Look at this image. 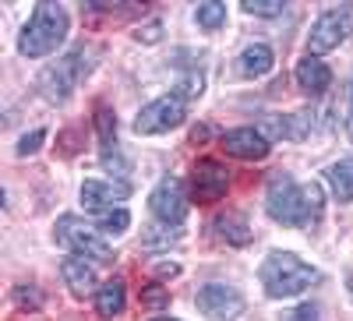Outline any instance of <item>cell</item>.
I'll return each instance as SVG.
<instances>
[{
    "instance_id": "6da1fadb",
    "label": "cell",
    "mask_w": 353,
    "mask_h": 321,
    "mask_svg": "<svg viewBox=\"0 0 353 321\" xmlns=\"http://www.w3.org/2000/svg\"><path fill=\"white\" fill-rule=\"evenodd\" d=\"M265 209L283 226H314L321 219V184H297L290 173H276L265 191Z\"/></svg>"
},
{
    "instance_id": "7a4b0ae2",
    "label": "cell",
    "mask_w": 353,
    "mask_h": 321,
    "mask_svg": "<svg viewBox=\"0 0 353 321\" xmlns=\"http://www.w3.org/2000/svg\"><path fill=\"white\" fill-rule=\"evenodd\" d=\"M258 279L265 286V293L272 300H290V297H301L307 286L321 282V272L311 269L307 261H301L297 254L290 251H272L269 258L261 261Z\"/></svg>"
},
{
    "instance_id": "3957f363",
    "label": "cell",
    "mask_w": 353,
    "mask_h": 321,
    "mask_svg": "<svg viewBox=\"0 0 353 321\" xmlns=\"http://www.w3.org/2000/svg\"><path fill=\"white\" fill-rule=\"evenodd\" d=\"M64 39H68V11L61 4H39L32 11V18H28V25L21 28L18 50H21V56H32L36 61V56L53 53Z\"/></svg>"
},
{
    "instance_id": "277c9868",
    "label": "cell",
    "mask_w": 353,
    "mask_h": 321,
    "mask_svg": "<svg viewBox=\"0 0 353 321\" xmlns=\"http://www.w3.org/2000/svg\"><path fill=\"white\" fill-rule=\"evenodd\" d=\"M92 50L88 46H74L68 56H61L57 64H50L43 74H39V92H43V99H50V103H68L71 99V92L78 89V81L92 71Z\"/></svg>"
},
{
    "instance_id": "5b68a950",
    "label": "cell",
    "mask_w": 353,
    "mask_h": 321,
    "mask_svg": "<svg viewBox=\"0 0 353 321\" xmlns=\"http://www.w3.org/2000/svg\"><path fill=\"white\" fill-rule=\"evenodd\" d=\"M57 240H61L64 247H71V254H78V258H92V261H110L113 258L110 244L103 240V233L92 222L78 219V216L57 219Z\"/></svg>"
},
{
    "instance_id": "8992f818",
    "label": "cell",
    "mask_w": 353,
    "mask_h": 321,
    "mask_svg": "<svg viewBox=\"0 0 353 321\" xmlns=\"http://www.w3.org/2000/svg\"><path fill=\"white\" fill-rule=\"evenodd\" d=\"M181 124H184V99L170 92L152 99L149 106H141V113L134 116V134H166Z\"/></svg>"
},
{
    "instance_id": "52a82bcc",
    "label": "cell",
    "mask_w": 353,
    "mask_h": 321,
    "mask_svg": "<svg viewBox=\"0 0 353 321\" xmlns=\"http://www.w3.org/2000/svg\"><path fill=\"white\" fill-rule=\"evenodd\" d=\"M149 209L163 226H181L188 216V194H184V180L181 177H163L149 198Z\"/></svg>"
},
{
    "instance_id": "ba28073f",
    "label": "cell",
    "mask_w": 353,
    "mask_h": 321,
    "mask_svg": "<svg viewBox=\"0 0 353 321\" xmlns=\"http://www.w3.org/2000/svg\"><path fill=\"white\" fill-rule=\"evenodd\" d=\"M198 311L212 321H233L244 314V297L237 293L233 286L223 282H205L198 289Z\"/></svg>"
},
{
    "instance_id": "9c48e42d",
    "label": "cell",
    "mask_w": 353,
    "mask_h": 321,
    "mask_svg": "<svg viewBox=\"0 0 353 321\" xmlns=\"http://www.w3.org/2000/svg\"><path fill=\"white\" fill-rule=\"evenodd\" d=\"M350 32V11L346 8H332L325 14H318V21L311 25V36H307V50L311 56H321V53H329L336 50Z\"/></svg>"
},
{
    "instance_id": "30bf717a",
    "label": "cell",
    "mask_w": 353,
    "mask_h": 321,
    "mask_svg": "<svg viewBox=\"0 0 353 321\" xmlns=\"http://www.w3.org/2000/svg\"><path fill=\"white\" fill-rule=\"evenodd\" d=\"M230 187V169L216 159H201L194 166V177H191V194L194 201H219Z\"/></svg>"
},
{
    "instance_id": "8fae6325",
    "label": "cell",
    "mask_w": 353,
    "mask_h": 321,
    "mask_svg": "<svg viewBox=\"0 0 353 321\" xmlns=\"http://www.w3.org/2000/svg\"><path fill=\"white\" fill-rule=\"evenodd\" d=\"M131 194L128 184H113V180H85L81 184V205L88 212H113V205H121V201Z\"/></svg>"
},
{
    "instance_id": "7c38bea8",
    "label": "cell",
    "mask_w": 353,
    "mask_h": 321,
    "mask_svg": "<svg viewBox=\"0 0 353 321\" xmlns=\"http://www.w3.org/2000/svg\"><path fill=\"white\" fill-rule=\"evenodd\" d=\"M223 149L230 156H237V159H265L269 149H272V141L254 127H237V131L223 134Z\"/></svg>"
},
{
    "instance_id": "4fadbf2b",
    "label": "cell",
    "mask_w": 353,
    "mask_h": 321,
    "mask_svg": "<svg viewBox=\"0 0 353 321\" xmlns=\"http://www.w3.org/2000/svg\"><path fill=\"white\" fill-rule=\"evenodd\" d=\"M61 276H64V286L71 289L74 297H88L96 289V269L88 265L85 258H78V254H71V258H64V265H61Z\"/></svg>"
},
{
    "instance_id": "5bb4252c",
    "label": "cell",
    "mask_w": 353,
    "mask_h": 321,
    "mask_svg": "<svg viewBox=\"0 0 353 321\" xmlns=\"http://www.w3.org/2000/svg\"><path fill=\"white\" fill-rule=\"evenodd\" d=\"M293 74H297V85H301L307 96H321L332 85V71L325 68V61H318V56H311V53L297 64V71H293Z\"/></svg>"
},
{
    "instance_id": "9a60e30c",
    "label": "cell",
    "mask_w": 353,
    "mask_h": 321,
    "mask_svg": "<svg viewBox=\"0 0 353 321\" xmlns=\"http://www.w3.org/2000/svg\"><path fill=\"white\" fill-rule=\"evenodd\" d=\"M216 233L226 240V244H237V247H244V244H251V237H254V229H251V222L241 216V212H223V216H216Z\"/></svg>"
},
{
    "instance_id": "2e32d148",
    "label": "cell",
    "mask_w": 353,
    "mask_h": 321,
    "mask_svg": "<svg viewBox=\"0 0 353 321\" xmlns=\"http://www.w3.org/2000/svg\"><path fill=\"white\" fill-rule=\"evenodd\" d=\"M272 64H276V53H272V46H265V43H251V46L241 53V74H244V78L269 74Z\"/></svg>"
},
{
    "instance_id": "e0dca14e",
    "label": "cell",
    "mask_w": 353,
    "mask_h": 321,
    "mask_svg": "<svg viewBox=\"0 0 353 321\" xmlns=\"http://www.w3.org/2000/svg\"><path fill=\"white\" fill-rule=\"evenodd\" d=\"M325 180H329V191H332V198L339 201V205H350L353 201V159L332 163L329 173H325Z\"/></svg>"
},
{
    "instance_id": "ac0fdd59",
    "label": "cell",
    "mask_w": 353,
    "mask_h": 321,
    "mask_svg": "<svg viewBox=\"0 0 353 321\" xmlns=\"http://www.w3.org/2000/svg\"><path fill=\"white\" fill-rule=\"evenodd\" d=\"M128 304V293H124V282L121 279H106L99 289H96V311L103 318H117Z\"/></svg>"
},
{
    "instance_id": "d6986e66",
    "label": "cell",
    "mask_w": 353,
    "mask_h": 321,
    "mask_svg": "<svg viewBox=\"0 0 353 321\" xmlns=\"http://www.w3.org/2000/svg\"><path fill=\"white\" fill-rule=\"evenodd\" d=\"M96 131H99V145H103V156H110V152H117V116L106 110V106H99L96 110Z\"/></svg>"
},
{
    "instance_id": "ffe728a7",
    "label": "cell",
    "mask_w": 353,
    "mask_h": 321,
    "mask_svg": "<svg viewBox=\"0 0 353 321\" xmlns=\"http://www.w3.org/2000/svg\"><path fill=\"white\" fill-rule=\"evenodd\" d=\"M176 240H181V229H176V226H163V222L159 226H149V229H145V237H141V244L149 247V251H166Z\"/></svg>"
},
{
    "instance_id": "44dd1931",
    "label": "cell",
    "mask_w": 353,
    "mask_h": 321,
    "mask_svg": "<svg viewBox=\"0 0 353 321\" xmlns=\"http://www.w3.org/2000/svg\"><path fill=\"white\" fill-rule=\"evenodd\" d=\"M131 226V212L128 209H113V212H103L96 229L103 233V237H121V233Z\"/></svg>"
},
{
    "instance_id": "7402d4cb",
    "label": "cell",
    "mask_w": 353,
    "mask_h": 321,
    "mask_svg": "<svg viewBox=\"0 0 353 321\" xmlns=\"http://www.w3.org/2000/svg\"><path fill=\"white\" fill-rule=\"evenodd\" d=\"M198 25L205 28V32L223 28L226 25V4H219V0H212V4H198Z\"/></svg>"
},
{
    "instance_id": "603a6c76",
    "label": "cell",
    "mask_w": 353,
    "mask_h": 321,
    "mask_svg": "<svg viewBox=\"0 0 353 321\" xmlns=\"http://www.w3.org/2000/svg\"><path fill=\"white\" fill-rule=\"evenodd\" d=\"M258 131L269 138V141H276V138H293V131H290V116H276V113L265 116Z\"/></svg>"
},
{
    "instance_id": "cb8c5ba5",
    "label": "cell",
    "mask_w": 353,
    "mask_h": 321,
    "mask_svg": "<svg viewBox=\"0 0 353 321\" xmlns=\"http://www.w3.org/2000/svg\"><path fill=\"white\" fill-rule=\"evenodd\" d=\"M244 11L258 18H276L283 14V0H244Z\"/></svg>"
},
{
    "instance_id": "d4e9b609",
    "label": "cell",
    "mask_w": 353,
    "mask_h": 321,
    "mask_svg": "<svg viewBox=\"0 0 353 321\" xmlns=\"http://www.w3.org/2000/svg\"><path fill=\"white\" fill-rule=\"evenodd\" d=\"M141 304L149 307V311H163V307L170 304V293H166L163 286H149V289L141 293Z\"/></svg>"
},
{
    "instance_id": "484cf974",
    "label": "cell",
    "mask_w": 353,
    "mask_h": 321,
    "mask_svg": "<svg viewBox=\"0 0 353 321\" xmlns=\"http://www.w3.org/2000/svg\"><path fill=\"white\" fill-rule=\"evenodd\" d=\"M43 138H46V131H43V127H36L32 134H25V138L18 141V156H32V152H39Z\"/></svg>"
},
{
    "instance_id": "4316f807",
    "label": "cell",
    "mask_w": 353,
    "mask_h": 321,
    "mask_svg": "<svg viewBox=\"0 0 353 321\" xmlns=\"http://www.w3.org/2000/svg\"><path fill=\"white\" fill-rule=\"evenodd\" d=\"M201 74H188L184 81H181V92H176V96H181V99H194V96H201Z\"/></svg>"
},
{
    "instance_id": "83f0119b",
    "label": "cell",
    "mask_w": 353,
    "mask_h": 321,
    "mask_svg": "<svg viewBox=\"0 0 353 321\" xmlns=\"http://www.w3.org/2000/svg\"><path fill=\"white\" fill-rule=\"evenodd\" d=\"M138 39H141V43H159V39H163V21L152 18L145 28H138Z\"/></svg>"
},
{
    "instance_id": "f1b7e54d",
    "label": "cell",
    "mask_w": 353,
    "mask_h": 321,
    "mask_svg": "<svg viewBox=\"0 0 353 321\" xmlns=\"http://www.w3.org/2000/svg\"><path fill=\"white\" fill-rule=\"evenodd\" d=\"M286 321H318V304H301L286 314Z\"/></svg>"
},
{
    "instance_id": "f546056e",
    "label": "cell",
    "mask_w": 353,
    "mask_h": 321,
    "mask_svg": "<svg viewBox=\"0 0 353 321\" xmlns=\"http://www.w3.org/2000/svg\"><path fill=\"white\" fill-rule=\"evenodd\" d=\"M346 138L353 141V85H350V106H346Z\"/></svg>"
},
{
    "instance_id": "4dcf8cb0",
    "label": "cell",
    "mask_w": 353,
    "mask_h": 321,
    "mask_svg": "<svg viewBox=\"0 0 353 321\" xmlns=\"http://www.w3.org/2000/svg\"><path fill=\"white\" fill-rule=\"evenodd\" d=\"M156 272H159V276L166 279V276H176V272H181V265H159Z\"/></svg>"
},
{
    "instance_id": "1f68e13d",
    "label": "cell",
    "mask_w": 353,
    "mask_h": 321,
    "mask_svg": "<svg viewBox=\"0 0 353 321\" xmlns=\"http://www.w3.org/2000/svg\"><path fill=\"white\" fill-rule=\"evenodd\" d=\"M152 321H176V318H152Z\"/></svg>"
},
{
    "instance_id": "d6a6232c",
    "label": "cell",
    "mask_w": 353,
    "mask_h": 321,
    "mask_svg": "<svg viewBox=\"0 0 353 321\" xmlns=\"http://www.w3.org/2000/svg\"><path fill=\"white\" fill-rule=\"evenodd\" d=\"M350 293H353V279H350Z\"/></svg>"
}]
</instances>
